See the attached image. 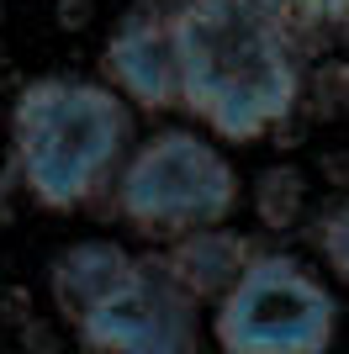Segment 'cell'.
<instances>
[{"instance_id": "cell-8", "label": "cell", "mask_w": 349, "mask_h": 354, "mask_svg": "<svg viewBox=\"0 0 349 354\" xmlns=\"http://www.w3.org/2000/svg\"><path fill=\"white\" fill-rule=\"evenodd\" d=\"M127 265H132V254L116 249V243H106V238H85V243L64 249L53 259V275H48L58 312H64V317H80V312H85Z\"/></svg>"}, {"instance_id": "cell-10", "label": "cell", "mask_w": 349, "mask_h": 354, "mask_svg": "<svg viewBox=\"0 0 349 354\" xmlns=\"http://www.w3.org/2000/svg\"><path fill=\"white\" fill-rule=\"evenodd\" d=\"M312 249H318V259L328 265V275L349 291V201H334V207L312 222Z\"/></svg>"}, {"instance_id": "cell-3", "label": "cell", "mask_w": 349, "mask_h": 354, "mask_svg": "<svg viewBox=\"0 0 349 354\" xmlns=\"http://www.w3.org/2000/svg\"><path fill=\"white\" fill-rule=\"evenodd\" d=\"M122 217L148 238H180L196 227H217L238 207V175L228 153L202 133H154L138 143L116 180Z\"/></svg>"}, {"instance_id": "cell-6", "label": "cell", "mask_w": 349, "mask_h": 354, "mask_svg": "<svg viewBox=\"0 0 349 354\" xmlns=\"http://www.w3.org/2000/svg\"><path fill=\"white\" fill-rule=\"evenodd\" d=\"M106 80L143 111L180 106V59H174L170 21H154L148 11H127L122 27L106 37Z\"/></svg>"}, {"instance_id": "cell-7", "label": "cell", "mask_w": 349, "mask_h": 354, "mask_svg": "<svg viewBox=\"0 0 349 354\" xmlns=\"http://www.w3.org/2000/svg\"><path fill=\"white\" fill-rule=\"evenodd\" d=\"M244 265H249L244 238L222 233V222H217V227L180 233V238H174V249H170V259H164V270H170V275L186 286L196 301L222 296L233 281H238V275H244Z\"/></svg>"}, {"instance_id": "cell-5", "label": "cell", "mask_w": 349, "mask_h": 354, "mask_svg": "<svg viewBox=\"0 0 349 354\" xmlns=\"http://www.w3.org/2000/svg\"><path fill=\"white\" fill-rule=\"evenodd\" d=\"M196 296L174 281L164 265H138L132 259L80 317H69L80 344L90 349H127V354H180L196 344L190 323Z\"/></svg>"}, {"instance_id": "cell-2", "label": "cell", "mask_w": 349, "mask_h": 354, "mask_svg": "<svg viewBox=\"0 0 349 354\" xmlns=\"http://www.w3.org/2000/svg\"><path fill=\"white\" fill-rule=\"evenodd\" d=\"M132 148L127 95L80 74H43L11 101V159L27 196L48 212H74L116 175Z\"/></svg>"}, {"instance_id": "cell-4", "label": "cell", "mask_w": 349, "mask_h": 354, "mask_svg": "<svg viewBox=\"0 0 349 354\" xmlns=\"http://www.w3.org/2000/svg\"><path fill=\"white\" fill-rule=\"evenodd\" d=\"M334 333V291L291 254H254L212 312V339L228 354H323Z\"/></svg>"}, {"instance_id": "cell-11", "label": "cell", "mask_w": 349, "mask_h": 354, "mask_svg": "<svg viewBox=\"0 0 349 354\" xmlns=\"http://www.w3.org/2000/svg\"><path fill=\"white\" fill-rule=\"evenodd\" d=\"M270 6L296 16H349V0H270Z\"/></svg>"}, {"instance_id": "cell-9", "label": "cell", "mask_w": 349, "mask_h": 354, "mask_svg": "<svg viewBox=\"0 0 349 354\" xmlns=\"http://www.w3.org/2000/svg\"><path fill=\"white\" fill-rule=\"evenodd\" d=\"M302 196H307V180L296 169H270L260 180V222L265 227H291V222L302 217Z\"/></svg>"}, {"instance_id": "cell-12", "label": "cell", "mask_w": 349, "mask_h": 354, "mask_svg": "<svg viewBox=\"0 0 349 354\" xmlns=\"http://www.w3.org/2000/svg\"><path fill=\"white\" fill-rule=\"evenodd\" d=\"M0 11H6V0H0Z\"/></svg>"}, {"instance_id": "cell-1", "label": "cell", "mask_w": 349, "mask_h": 354, "mask_svg": "<svg viewBox=\"0 0 349 354\" xmlns=\"http://www.w3.org/2000/svg\"><path fill=\"white\" fill-rule=\"evenodd\" d=\"M180 106L222 143H260L302 101V69L270 0H180L170 11Z\"/></svg>"}]
</instances>
